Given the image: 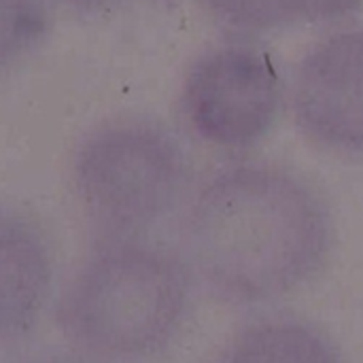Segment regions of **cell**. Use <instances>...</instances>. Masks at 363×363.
Here are the masks:
<instances>
[{"label":"cell","instance_id":"6da1fadb","mask_svg":"<svg viewBox=\"0 0 363 363\" xmlns=\"http://www.w3.org/2000/svg\"><path fill=\"white\" fill-rule=\"evenodd\" d=\"M183 242L191 270L215 296L257 304L317 274L332 247V219L296 174L270 164H238L200 189Z\"/></svg>","mask_w":363,"mask_h":363},{"label":"cell","instance_id":"7a4b0ae2","mask_svg":"<svg viewBox=\"0 0 363 363\" xmlns=\"http://www.w3.org/2000/svg\"><path fill=\"white\" fill-rule=\"evenodd\" d=\"M189 302V272L170 251L115 238L68 281L57 323L85 355L106 363L153 357L174 338Z\"/></svg>","mask_w":363,"mask_h":363},{"label":"cell","instance_id":"3957f363","mask_svg":"<svg viewBox=\"0 0 363 363\" xmlns=\"http://www.w3.org/2000/svg\"><path fill=\"white\" fill-rule=\"evenodd\" d=\"M72 174L87 219L113 238H130L179 204L189 162L164 125L119 119L87 134L74 153Z\"/></svg>","mask_w":363,"mask_h":363},{"label":"cell","instance_id":"277c9868","mask_svg":"<svg viewBox=\"0 0 363 363\" xmlns=\"http://www.w3.org/2000/svg\"><path fill=\"white\" fill-rule=\"evenodd\" d=\"M283 83L272 57L253 45L228 43L202 53L183 85V113L194 132L221 149H249L274 125Z\"/></svg>","mask_w":363,"mask_h":363},{"label":"cell","instance_id":"5b68a950","mask_svg":"<svg viewBox=\"0 0 363 363\" xmlns=\"http://www.w3.org/2000/svg\"><path fill=\"white\" fill-rule=\"evenodd\" d=\"M294 115L319 147L363 155V28L315 45L294 79Z\"/></svg>","mask_w":363,"mask_h":363},{"label":"cell","instance_id":"8992f818","mask_svg":"<svg viewBox=\"0 0 363 363\" xmlns=\"http://www.w3.org/2000/svg\"><path fill=\"white\" fill-rule=\"evenodd\" d=\"M51 283L43 234L21 215L2 217V340H21L36 325Z\"/></svg>","mask_w":363,"mask_h":363},{"label":"cell","instance_id":"52a82bcc","mask_svg":"<svg viewBox=\"0 0 363 363\" xmlns=\"http://www.w3.org/2000/svg\"><path fill=\"white\" fill-rule=\"evenodd\" d=\"M221 363H342L334 342L302 321L270 319L242 330Z\"/></svg>","mask_w":363,"mask_h":363},{"label":"cell","instance_id":"ba28073f","mask_svg":"<svg viewBox=\"0 0 363 363\" xmlns=\"http://www.w3.org/2000/svg\"><path fill=\"white\" fill-rule=\"evenodd\" d=\"M363 0H264L268 30L306 21H332L362 9Z\"/></svg>","mask_w":363,"mask_h":363},{"label":"cell","instance_id":"9c48e42d","mask_svg":"<svg viewBox=\"0 0 363 363\" xmlns=\"http://www.w3.org/2000/svg\"><path fill=\"white\" fill-rule=\"evenodd\" d=\"M40 26L43 9L38 0H4V64L38 36Z\"/></svg>","mask_w":363,"mask_h":363},{"label":"cell","instance_id":"30bf717a","mask_svg":"<svg viewBox=\"0 0 363 363\" xmlns=\"http://www.w3.org/2000/svg\"><path fill=\"white\" fill-rule=\"evenodd\" d=\"M64 2L74 9H81V11H102V9L117 6L125 0H64Z\"/></svg>","mask_w":363,"mask_h":363},{"label":"cell","instance_id":"8fae6325","mask_svg":"<svg viewBox=\"0 0 363 363\" xmlns=\"http://www.w3.org/2000/svg\"><path fill=\"white\" fill-rule=\"evenodd\" d=\"M34 363H79V362H70V359H40V362Z\"/></svg>","mask_w":363,"mask_h":363}]
</instances>
